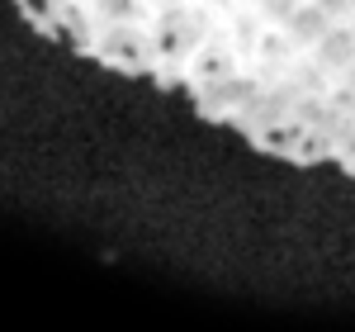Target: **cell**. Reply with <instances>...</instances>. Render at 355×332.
I'll use <instances>...</instances> for the list:
<instances>
[{
  "mask_svg": "<svg viewBox=\"0 0 355 332\" xmlns=\"http://www.w3.org/2000/svg\"><path fill=\"white\" fill-rule=\"evenodd\" d=\"M318 57H322L327 67H351V62H355V28L331 24L327 33L318 38Z\"/></svg>",
  "mask_w": 355,
  "mask_h": 332,
  "instance_id": "obj_1",
  "label": "cell"
},
{
  "mask_svg": "<svg viewBox=\"0 0 355 332\" xmlns=\"http://www.w3.org/2000/svg\"><path fill=\"white\" fill-rule=\"evenodd\" d=\"M327 28H331V15L318 5V0H308V5H299V10L289 15V33H294V38H303V43H318Z\"/></svg>",
  "mask_w": 355,
  "mask_h": 332,
  "instance_id": "obj_2",
  "label": "cell"
},
{
  "mask_svg": "<svg viewBox=\"0 0 355 332\" xmlns=\"http://www.w3.org/2000/svg\"><path fill=\"white\" fill-rule=\"evenodd\" d=\"M266 10H270L275 19H284V24H289V15L299 10V0H266Z\"/></svg>",
  "mask_w": 355,
  "mask_h": 332,
  "instance_id": "obj_3",
  "label": "cell"
},
{
  "mask_svg": "<svg viewBox=\"0 0 355 332\" xmlns=\"http://www.w3.org/2000/svg\"><path fill=\"white\" fill-rule=\"evenodd\" d=\"M318 5H322V10H327L331 19H341V15H346V10H351L355 0H318Z\"/></svg>",
  "mask_w": 355,
  "mask_h": 332,
  "instance_id": "obj_4",
  "label": "cell"
},
{
  "mask_svg": "<svg viewBox=\"0 0 355 332\" xmlns=\"http://www.w3.org/2000/svg\"><path fill=\"white\" fill-rule=\"evenodd\" d=\"M346 157H355V138H346Z\"/></svg>",
  "mask_w": 355,
  "mask_h": 332,
  "instance_id": "obj_5",
  "label": "cell"
}]
</instances>
